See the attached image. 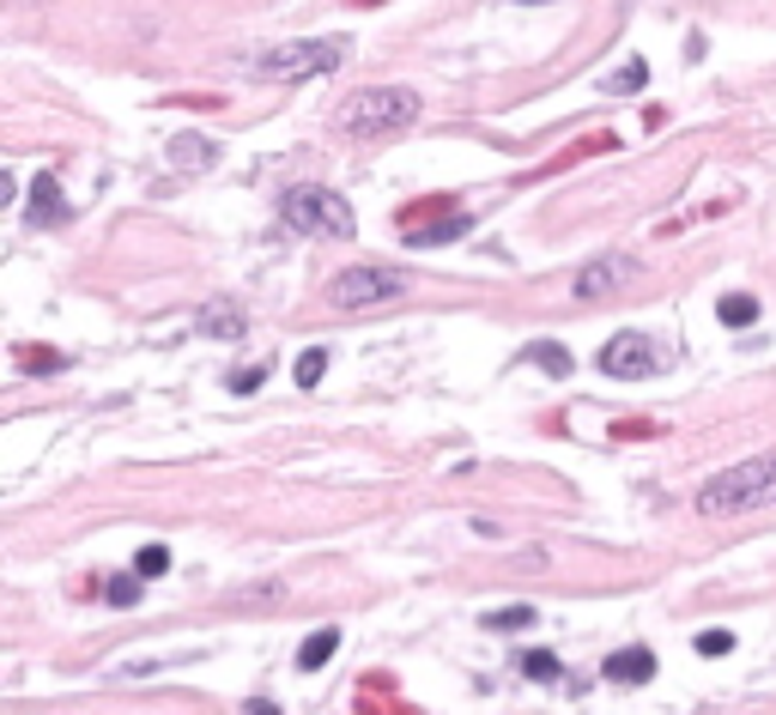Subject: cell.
Returning <instances> with one entry per match:
<instances>
[{
    "label": "cell",
    "mask_w": 776,
    "mask_h": 715,
    "mask_svg": "<svg viewBox=\"0 0 776 715\" xmlns=\"http://www.w3.org/2000/svg\"><path fill=\"white\" fill-rule=\"evenodd\" d=\"M346 55H352V43L346 37H291V43H274V49L255 55V73L262 79H279V85H298V79H322L334 73V67H346Z\"/></svg>",
    "instance_id": "3957f363"
},
{
    "label": "cell",
    "mask_w": 776,
    "mask_h": 715,
    "mask_svg": "<svg viewBox=\"0 0 776 715\" xmlns=\"http://www.w3.org/2000/svg\"><path fill=\"white\" fill-rule=\"evenodd\" d=\"M262 377H267L262 365H255V370H231V389H238V394H255V389H262Z\"/></svg>",
    "instance_id": "cb8c5ba5"
},
{
    "label": "cell",
    "mask_w": 776,
    "mask_h": 715,
    "mask_svg": "<svg viewBox=\"0 0 776 715\" xmlns=\"http://www.w3.org/2000/svg\"><path fill=\"white\" fill-rule=\"evenodd\" d=\"M212 158H219V146H212V140H171V164L176 170H207Z\"/></svg>",
    "instance_id": "7c38bea8"
},
{
    "label": "cell",
    "mask_w": 776,
    "mask_h": 715,
    "mask_svg": "<svg viewBox=\"0 0 776 715\" xmlns=\"http://www.w3.org/2000/svg\"><path fill=\"white\" fill-rule=\"evenodd\" d=\"M328 298L340 303V310H377V303L407 298V274H395V267H346L328 286Z\"/></svg>",
    "instance_id": "5b68a950"
},
{
    "label": "cell",
    "mask_w": 776,
    "mask_h": 715,
    "mask_svg": "<svg viewBox=\"0 0 776 715\" xmlns=\"http://www.w3.org/2000/svg\"><path fill=\"white\" fill-rule=\"evenodd\" d=\"M606 679H613V685H649V679H656V655L649 649H618L613 661H606Z\"/></svg>",
    "instance_id": "9c48e42d"
},
{
    "label": "cell",
    "mask_w": 776,
    "mask_h": 715,
    "mask_svg": "<svg viewBox=\"0 0 776 715\" xmlns=\"http://www.w3.org/2000/svg\"><path fill=\"white\" fill-rule=\"evenodd\" d=\"M522 7H546V0H522Z\"/></svg>",
    "instance_id": "484cf974"
},
{
    "label": "cell",
    "mask_w": 776,
    "mask_h": 715,
    "mask_svg": "<svg viewBox=\"0 0 776 715\" xmlns=\"http://www.w3.org/2000/svg\"><path fill=\"white\" fill-rule=\"evenodd\" d=\"M134 570H140V576H164V570H171V546H140Z\"/></svg>",
    "instance_id": "ffe728a7"
},
{
    "label": "cell",
    "mask_w": 776,
    "mask_h": 715,
    "mask_svg": "<svg viewBox=\"0 0 776 715\" xmlns=\"http://www.w3.org/2000/svg\"><path fill=\"white\" fill-rule=\"evenodd\" d=\"M334 649H340V624H322V631H310V637H303L298 667H303V673H316V667L334 661Z\"/></svg>",
    "instance_id": "30bf717a"
},
{
    "label": "cell",
    "mask_w": 776,
    "mask_h": 715,
    "mask_svg": "<svg viewBox=\"0 0 776 715\" xmlns=\"http://www.w3.org/2000/svg\"><path fill=\"white\" fill-rule=\"evenodd\" d=\"M467 231V219H449V224H431V231H407L413 249H431V243H455V237Z\"/></svg>",
    "instance_id": "9a60e30c"
},
{
    "label": "cell",
    "mask_w": 776,
    "mask_h": 715,
    "mask_svg": "<svg viewBox=\"0 0 776 715\" xmlns=\"http://www.w3.org/2000/svg\"><path fill=\"white\" fill-rule=\"evenodd\" d=\"M140 583H146L140 570H128V576H109V583H104V600H109V607H134V600H140Z\"/></svg>",
    "instance_id": "5bb4252c"
},
{
    "label": "cell",
    "mask_w": 776,
    "mask_h": 715,
    "mask_svg": "<svg viewBox=\"0 0 776 715\" xmlns=\"http://www.w3.org/2000/svg\"><path fill=\"white\" fill-rule=\"evenodd\" d=\"M61 212H67L61 183H55V176H37V183H31V212H25V219L43 224V219H61Z\"/></svg>",
    "instance_id": "8fae6325"
},
{
    "label": "cell",
    "mask_w": 776,
    "mask_h": 715,
    "mask_svg": "<svg viewBox=\"0 0 776 715\" xmlns=\"http://www.w3.org/2000/svg\"><path fill=\"white\" fill-rule=\"evenodd\" d=\"M601 370H606V377H625V382H632V377H656V370H661V346L649 334H613L601 346Z\"/></svg>",
    "instance_id": "8992f818"
},
{
    "label": "cell",
    "mask_w": 776,
    "mask_h": 715,
    "mask_svg": "<svg viewBox=\"0 0 776 715\" xmlns=\"http://www.w3.org/2000/svg\"><path fill=\"white\" fill-rule=\"evenodd\" d=\"M279 212H286L298 231H310V237H352L358 231V219H352V207H346V195H334V188H291L286 200H279Z\"/></svg>",
    "instance_id": "277c9868"
},
{
    "label": "cell",
    "mask_w": 776,
    "mask_h": 715,
    "mask_svg": "<svg viewBox=\"0 0 776 715\" xmlns=\"http://www.w3.org/2000/svg\"><path fill=\"white\" fill-rule=\"evenodd\" d=\"M637 279V261L632 255H594L589 267H582L577 279H570V291H577L582 303H606V298H618V291Z\"/></svg>",
    "instance_id": "52a82bcc"
},
{
    "label": "cell",
    "mask_w": 776,
    "mask_h": 715,
    "mask_svg": "<svg viewBox=\"0 0 776 715\" xmlns=\"http://www.w3.org/2000/svg\"><path fill=\"white\" fill-rule=\"evenodd\" d=\"M716 315H722V327H752V322H758V298L734 291V298H722V303H716Z\"/></svg>",
    "instance_id": "4fadbf2b"
},
{
    "label": "cell",
    "mask_w": 776,
    "mask_h": 715,
    "mask_svg": "<svg viewBox=\"0 0 776 715\" xmlns=\"http://www.w3.org/2000/svg\"><path fill=\"white\" fill-rule=\"evenodd\" d=\"M534 365L553 370V377H570V370H577V365H570V351L553 346V339H540V346H534Z\"/></svg>",
    "instance_id": "2e32d148"
},
{
    "label": "cell",
    "mask_w": 776,
    "mask_h": 715,
    "mask_svg": "<svg viewBox=\"0 0 776 715\" xmlns=\"http://www.w3.org/2000/svg\"><path fill=\"white\" fill-rule=\"evenodd\" d=\"M243 715H279V703H267V697H255V703H250V710H243Z\"/></svg>",
    "instance_id": "d4e9b609"
},
{
    "label": "cell",
    "mask_w": 776,
    "mask_h": 715,
    "mask_svg": "<svg viewBox=\"0 0 776 715\" xmlns=\"http://www.w3.org/2000/svg\"><path fill=\"white\" fill-rule=\"evenodd\" d=\"M19 365H25V370H61L67 358H61V351H37V346H25V351H19Z\"/></svg>",
    "instance_id": "7402d4cb"
},
{
    "label": "cell",
    "mask_w": 776,
    "mask_h": 715,
    "mask_svg": "<svg viewBox=\"0 0 776 715\" xmlns=\"http://www.w3.org/2000/svg\"><path fill=\"white\" fill-rule=\"evenodd\" d=\"M516 667H522L528 679H540V685H553V679H558V655H546V649L522 655V661H516Z\"/></svg>",
    "instance_id": "e0dca14e"
},
{
    "label": "cell",
    "mask_w": 776,
    "mask_h": 715,
    "mask_svg": "<svg viewBox=\"0 0 776 715\" xmlns=\"http://www.w3.org/2000/svg\"><path fill=\"white\" fill-rule=\"evenodd\" d=\"M322 370H328V351H322V346H310V351L298 358V389H316V382H322Z\"/></svg>",
    "instance_id": "ac0fdd59"
},
{
    "label": "cell",
    "mask_w": 776,
    "mask_h": 715,
    "mask_svg": "<svg viewBox=\"0 0 776 715\" xmlns=\"http://www.w3.org/2000/svg\"><path fill=\"white\" fill-rule=\"evenodd\" d=\"M195 327H207L212 339H238L243 334V310L231 298H212V303H200V310H195Z\"/></svg>",
    "instance_id": "ba28073f"
},
{
    "label": "cell",
    "mask_w": 776,
    "mask_h": 715,
    "mask_svg": "<svg viewBox=\"0 0 776 715\" xmlns=\"http://www.w3.org/2000/svg\"><path fill=\"white\" fill-rule=\"evenodd\" d=\"M644 79H649V67H644V61H632V67H618V73L606 79V92H637Z\"/></svg>",
    "instance_id": "44dd1931"
},
{
    "label": "cell",
    "mask_w": 776,
    "mask_h": 715,
    "mask_svg": "<svg viewBox=\"0 0 776 715\" xmlns=\"http://www.w3.org/2000/svg\"><path fill=\"white\" fill-rule=\"evenodd\" d=\"M728 649H734L728 631H704V637H697V655H728Z\"/></svg>",
    "instance_id": "603a6c76"
},
{
    "label": "cell",
    "mask_w": 776,
    "mask_h": 715,
    "mask_svg": "<svg viewBox=\"0 0 776 715\" xmlns=\"http://www.w3.org/2000/svg\"><path fill=\"white\" fill-rule=\"evenodd\" d=\"M491 631H528L534 624V607H503V612H486Z\"/></svg>",
    "instance_id": "d6986e66"
},
{
    "label": "cell",
    "mask_w": 776,
    "mask_h": 715,
    "mask_svg": "<svg viewBox=\"0 0 776 715\" xmlns=\"http://www.w3.org/2000/svg\"><path fill=\"white\" fill-rule=\"evenodd\" d=\"M413 122H419L413 85H364L340 104V134H352V140H382V134H401Z\"/></svg>",
    "instance_id": "6da1fadb"
},
{
    "label": "cell",
    "mask_w": 776,
    "mask_h": 715,
    "mask_svg": "<svg viewBox=\"0 0 776 715\" xmlns=\"http://www.w3.org/2000/svg\"><path fill=\"white\" fill-rule=\"evenodd\" d=\"M764 504H776V449L716 473L697 492V516H746V509H764Z\"/></svg>",
    "instance_id": "7a4b0ae2"
}]
</instances>
